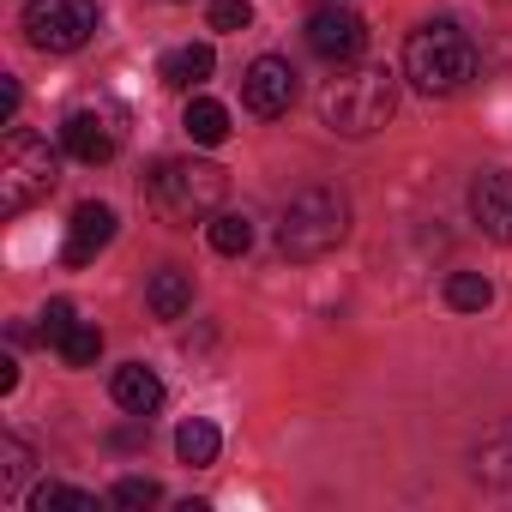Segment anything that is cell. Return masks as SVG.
<instances>
[{"mask_svg":"<svg viewBox=\"0 0 512 512\" xmlns=\"http://www.w3.org/2000/svg\"><path fill=\"white\" fill-rule=\"evenodd\" d=\"M31 512H97V494L67 488V482H43V488H31Z\"/></svg>","mask_w":512,"mask_h":512,"instance_id":"cell-21","label":"cell"},{"mask_svg":"<svg viewBox=\"0 0 512 512\" xmlns=\"http://www.w3.org/2000/svg\"><path fill=\"white\" fill-rule=\"evenodd\" d=\"M145 308H151L157 320H181V314L193 308V278H187L181 266H157V272L145 278Z\"/></svg>","mask_w":512,"mask_h":512,"instance_id":"cell-13","label":"cell"},{"mask_svg":"<svg viewBox=\"0 0 512 512\" xmlns=\"http://www.w3.org/2000/svg\"><path fill=\"white\" fill-rule=\"evenodd\" d=\"M205 241L235 260V253H247V247H253V217H247V211H217V217L205 223Z\"/></svg>","mask_w":512,"mask_h":512,"instance_id":"cell-17","label":"cell"},{"mask_svg":"<svg viewBox=\"0 0 512 512\" xmlns=\"http://www.w3.org/2000/svg\"><path fill=\"white\" fill-rule=\"evenodd\" d=\"M181 127H187L193 145H223V139H229V109H223L217 97H193L187 115H181Z\"/></svg>","mask_w":512,"mask_h":512,"instance_id":"cell-16","label":"cell"},{"mask_svg":"<svg viewBox=\"0 0 512 512\" xmlns=\"http://www.w3.org/2000/svg\"><path fill=\"white\" fill-rule=\"evenodd\" d=\"M97 356H103V332L79 320V326H73V332L61 338V362H67V368H91Z\"/></svg>","mask_w":512,"mask_h":512,"instance_id":"cell-23","label":"cell"},{"mask_svg":"<svg viewBox=\"0 0 512 512\" xmlns=\"http://www.w3.org/2000/svg\"><path fill=\"white\" fill-rule=\"evenodd\" d=\"M109 392H115V404H121L127 416H139V422H145V416L163 404V380H157V368H145V362H127V368H115Z\"/></svg>","mask_w":512,"mask_h":512,"instance_id":"cell-12","label":"cell"},{"mask_svg":"<svg viewBox=\"0 0 512 512\" xmlns=\"http://www.w3.org/2000/svg\"><path fill=\"white\" fill-rule=\"evenodd\" d=\"M223 193H229V175L205 157H163L151 175H145V199L157 205L163 223H211L223 211Z\"/></svg>","mask_w":512,"mask_h":512,"instance_id":"cell-1","label":"cell"},{"mask_svg":"<svg viewBox=\"0 0 512 512\" xmlns=\"http://www.w3.org/2000/svg\"><path fill=\"white\" fill-rule=\"evenodd\" d=\"M404 79L422 91V97H452L476 79V49L470 37L452 25V19H428L410 31L404 43Z\"/></svg>","mask_w":512,"mask_h":512,"instance_id":"cell-3","label":"cell"},{"mask_svg":"<svg viewBox=\"0 0 512 512\" xmlns=\"http://www.w3.org/2000/svg\"><path fill=\"white\" fill-rule=\"evenodd\" d=\"M205 19H211V31H247L253 25V0H211Z\"/></svg>","mask_w":512,"mask_h":512,"instance_id":"cell-25","label":"cell"},{"mask_svg":"<svg viewBox=\"0 0 512 512\" xmlns=\"http://www.w3.org/2000/svg\"><path fill=\"white\" fill-rule=\"evenodd\" d=\"M488 302H494V284L482 272H452L446 278V308L452 314H482Z\"/></svg>","mask_w":512,"mask_h":512,"instance_id":"cell-19","label":"cell"},{"mask_svg":"<svg viewBox=\"0 0 512 512\" xmlns=\"http://www.w3.org/2000/svg\"><path fill=\"white\" fill-rule=\"evenodd\" d=\"M73 326H79V320H73V302H67V296H55V302L37 314V338H43V344H55V350H61V338H67Z\"/></svg>","mask_w":512,"mask_h":512,"instance_id":"cell-24","label":"cell"},{"mask_svg":"<svg viewBox=\"0 0 512 512\" xmlns=\"http://www.w3.org/2000/svg\"><path fill=\"white\" fill-rule=\"evenodd\" d=\"M61 181V157L43 133L31 127H7V145H0V211L19 217L37 199H49Z\"/></svg>","mask_w":512,"mask_h":512,"instance_id":"cell-5","label":"cell"},{"mask_svg":"<svg viewBox=\"0 0 512 512\" xmlns=\"http://www.w3.org/2000/svg\"><path fill=\"white\" fill-rule=\"evenodd\" d=\"M470 217L482 223V235L512 241V175L482 169V175L470 181Z\"/></svg>","mask_w":512,"mask_h":512,"instance_id":"cell-11","label":"cell"},{"mask_svg":"<svg viewBox=\"0 0 512 512\" xmlns=\"http://www.w3.org/2000/svg\"><path fill=\"white\" fill-rule=\"evenodd\" d=\"M163 500V488L151 482V476H121L115 488H109V506L115 512H145V506H157Z\"/></svg>","mask_w":512,"mask_h":512,"instance_id":"cell-22","label":"cell"},{"mask_svg":"<svg viewBox=\"0 0 512 512\" xmlns=\"http://www.w3.org/2000/svg\"><path fill=\"white\" fill-rule=\"evenodd\" d=\"M19 103H25V91H19V79L7 73V79H0V121H7V127L19 121Z\"/></svg>","mask_w":512,"mask_h":512,"instance_id":"cell-26","label":"cell"},{"mask_svg":"<svg viewBox=\"0 0 512 512\" xmlns=\"http://www.w3.org/2000/svg\"><path fill=\"white\" fill-rule=\"evenodd\" d=\"M350 235V199L338 187H302L278 211V253L284 260H326Z\"/></svg>","mask_w":512,"mask_h":512,"instance_id":"cell-4","label":"cell"},{"mask_svg":"<svg viewBox=\"0 0 512 512\" xmlns=\"http://www.w3.org/2000/svg\"><path fill=\"white\" fill-rule=\"evenodd\" d=\"M302 37H308V49H314L320 61H332V67H350V61H362V49H368V25H362L350 7H314L308 25H302Z\"/></svg>","mask_w":512,"mask_h":512,"instance_id":"cell-7","label":"cell"},{"mask_svg":"<svg viewBox=\"0 0 512 512\" xmlns=\"http://www.w3.org/2000/svg\"><path fill=\"white\" fill-rule=\"evenodd\" d=\"M314 103H320V121H326L332 133L368 139V133H380V127L392 121V109H398V79H392L386 67H356V73L326 79Z\"/></svg>","mask_w":512,"mask_h":512,"instance_id":"cell-2","label":"cell"},{"mask_svg":"<svg viewBox=\"0 0 512 512\" xmlns=\"http://www.w3.org/2000/svg\"><path fill=\"white\" fill-rule=\"evenodd\" d=\"M241 103H247V115H260V121L290 115V103H296V67L284 55H260L241 73Z\"/></svg>","mask_w":512,"mask_h":512,"instance_id":"cell-8","label":"cell"},{"mask_svg":"<svg viewBox=\"0 0 512 512\" xmlns=\"http://www.w3.org/2000/svg\"><path fill=\"white\" fill-rule=\"evenodd\" d=\"M470 476L476 482H494V488L512 482V428H494V434H482L470 446Z\"/></svg>","mask_w":512,"mask_h":512,"instance_id":"cell-15","label":"cell"},{"mask_svg":"<svg viewBox=\"0 0 512 512\" xmlns=\"http://www.w3.org/2000/svg\"><path fill=\"white\" fill-rule=\"evenodd\" d=\"M61 151L79 157V163H109V157L121 151L115 115H109V109H73V115L61 121Z\"/></svg>","mask_w":512,"mask_h":512,"instance_id":"cell-9","label":"cell"},{"mask_svg":"<svg viewBox=\"0 0 512 512\" xmlns=\"http://www.w3.org/2000/svg\"><path fill=\"white\" fill-rule=\"evenodd\" d=\"M19 386V362L13 356H0V392H13Z\"/></svg>","mask_w":512,"mask_h":512,"instance_id":"cell-27","label":"cell"},{"mask_svg":"<svg viewBox=\"0 0 512 512\" xmlns=\"http://www.w3.org/2000/svg\"><path fill=\"white\" fill-rule=\"evenodd\" d=\"M217 446H223V434H217L205 416H193V422L175 428V452H181V464H217Z\"/></svg>","mask_w":512,"mask_h":512,"instance_id":"cell-18","label":"cell"},{"mask_svg":"<svg viewBox=\"0 0 512 512\" xmlns=\"http://www.w3.org/2000/svg\"><path fill=\"white\" fill-rule=\"evenodd\" d=\"M109 241H115V211H109L103 199H85V205L73 211V223H67V247H61V260H67V266H91Z\"/></svg>","mask_w":512,"mask_h":512,"instance_id":"cell-10","label":"cell"},{"mask_svg":"<svg viewBox=\"0 0 512 512\" xmlns=\"http://www.w3.org/2000/svg\"><path fill=\"white\" fill-rule=\"evenodd\" d=\"M31 470H37V452L19 434H7V440H0V494H19L31 482Z\"/></svg>","mask_w":512,"mask_h":512,"instance_id":"cell-20","label":"cell"},{"mask_svg":"<svg viewBox=\"0 0 512 512\" xmlns=\"http://www.w3.org/2000/svg\"><path fill=\"white\" fill-rule=\"evenodd\" d=\"M25 37L43 55H79L97 37V0H25Z\"/></svg>","mask_w":512,"mask_h":512,"instance_id":"cell-6","label":"cell"},{"mask_svg":"<svg viewBox=\"0 0 512 512\" xmlns=\"http://www.w3.org/2000/svg\"><path fill=\"white\" fill-rule=\"evenodd\" d=\"M211 73H217L211 43H187V49H169L163 55V85H175V91H199Z\"/></svg>","mask_w":512,"mask_h":512,"instance_id":"cell-14","label":"cell"}]
</instances>
